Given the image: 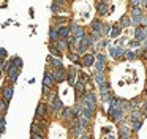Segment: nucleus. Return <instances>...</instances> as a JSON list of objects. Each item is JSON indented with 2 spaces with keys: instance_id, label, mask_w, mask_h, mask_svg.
<instances>
[{
  "instance_id": "c03bdc74",
  "label": "nucleus",
  "mask_w": 147,
  "mask_h": 139,
  "mask_svg": "<svg viewBox=\"0 0 147 139\" xmlns=\"http://www.w3.org/2000/svg\"><path fill=\"white\" fill-rule=\"evenodd\" d=\"M7 70V60H2V71Z\"/></svg>"
},
{
  "instance_id": "37998d69",
  "label": "nucleus",
  "mask_w": 147,
  "mask_h": 139,
  "mask_svg": "<svg viewBox=\"0 0 147 139\" xmlns=\"http://www.w3.org/2000/svg\"><path fill=\"white\" fill-rule=\"evenodd\" d=\"M70 60H73L74 63H78V55L76 54H70Z\"/></svg>"
},
{
  "instance_id": "7ed1b4c3",
  "label": "nucleus",
  "mask_w": 147,
  "mask_h": 139,
  "mask_svg": "<svg viewBox=\"0 0 147 139\" xmlns=\"http://www.w3.org/2000/svg\"><path fill=\"white\" fill-rule=\"evenodd\" d=\"M71 36L76 38V40H82V38L86 36V33H84L82 27H79V25H73V27H71Z\"/></svg>"
},
{
  "instance_id": "6ab92c4d",
  "label": "nucleus",
  "mask_w": 147,
  "mask_h": 139,
  "mask_svg": "<svg viewBox=\"0 0 147 139\" xmlns=\"http://www.w3.org/2000/svg\"><path fill=\"white\" fill-rule=\"evenodd\" d=\"M46 115V104L40 103L38 107H36V117H45Z\"/></svg>"
},
{
  "instance_id": "a211bd4d",
  "label": "nucleus",
  "mask_w": 147,
  "mask_h": 139,
  "mask_svg": "<svg viewBox=\"0 0 147 139\" xmlns=\"http://www.w3.org/2000/svg\"><path fill=\"white\" fill-rule=\"evenodd\" d=\"M95 82L101 87L103 84H106V78H105V74L103 73H95Z\"/></svg>"
},
{
  "instance_id": "4be33fe9",
  "label": "nucleus",
  "mask_w": 147,
  "mask_h": 139,
  "mask_svg": "<svg viewBox=\"0 0 147 139\" xmlns=\"http://www.w3.org/2000/svg\"><path fill=\"white\" fill-rule=\"evenodd\" d=\"M73 117H74V111L71 109V107H65L63 109V119L70 120V119H73Z\"/></svg>"
},
{
  "instance_id": "ea45409f",
  "label": "nucleus",
  "mask_w": 147,
  "mask_h": 139,
  "mask_svg": "<svg viewBox=\"0 0 147 139\" xmlns=\"http://www.w3.org/2000/svg\"><path fill=\"white\" fill-rule=\"evenodd\" d=\"M79 76H81V82H84V84H86V82H87V78H89V76H87L86 73H81Z\"/></svg>"
},
{
  "instance_id": "412c9836",
  "label": "nucleus",
  "mask_w": 147,
  "mask_h": 139,
  "mask_svg": "<svg viewBox=\"0 0 147 139\" xmlns=\"http://www.w3.org/2000/svg\"><path fill=\"white\" fill-rule=\"evenodd\" d=\"M48 62H52L57 70H63V63H62L60 59H52V57H48Z\"/></svg>"
},
{
  "instance_id": "2f4dec72",
  "label": "nucleus",
  "mask_w": 147,
  "mask_h": 139,
  "mask_svg": "<svg viewBox=\"0 0 147 139\" xmlns=\"http://www.w3.org/2000/svg\"><path fill=\"white\" fill-rule=\"evenodd\" d=\"M98 38H100V33L92 32V33H90V43H95V41H98Z\"/></svg>"
},
{
  "instance_id": "49530a36",
  "label": "nucleus",
  "mask_w": 147,
  "mask_h": 139,
  "mask_svg": "<svg viewBox=\"0 0 147 139\" xmlns=\"http://www.w3.org/2000/svg\"><path fill=\"white\" fill-rule=\"evenodd\" d=\"M144 114H146V115H147V103L144 104Z\"/></svg>"
},
{
  "instance_id": "f03ea898",
  "label": "nucleus",
  "mask_w": 147,
  "mask_h": 139,
  "mask_svg": "<svg viewBox=\"0 0 147 139\" xmlns=\"http://www.w3.org/2000/svg\"><path fill=\"white\" fill-rule=\"evenodd\" d=\"M100 92H101L103 103H111V95H109V84H108V82L100 87Z\"/></svg>"
},
{
  "instance_id": "9b49d317",
  "label": "nucleus",
  "mask_w": 147,
  "mask_h": 139,
  "mask_svg": "<svg viewBox=\"0 0 147 139\" xmlns=\"http://www.w3.org/2000/svg\"><path fill=\"white\" fill-rule=\"evenodd\" d=\"M96 9H98V13L101 16H106V13L109 11V5L106 2H98L96 3Z\"/></svg>"
},
{
  "instance_id": "7c9ffc66",
  "label": "nucleus",
  "mask_w": 147,
  "mask_h": 139,
  "mask_svg": "<svg viewBox=\"0 0 147 139\" xmlns=\"http://www.w3.org/2000/svg\"><path fill=\"white\" fill-rule=\"evenodd\" d=\"M49 51L52 52V55H55V57H60V49H57L55 46H51V47H49Z\"/></svg>"
},
{
  "instance_id": "20e7f679",
  "label": "nucleus",
  "mask_w": 147,
  "mask_h": 139,
  "mask_svg": "<svg viewBox=\"0 0 147 139\" xmlns=\"http://www.w3.org/2000/svg\"><path fill=\"white\" fill-rule=\"evenodd\" d=\"M147 38V27H138L134 30V40L138 41H142Z\"/></svg>"
},
{
  "instance_id": "c85d7f7f",
  "label": "nucleus",
  "mask_w": 147,
  "mask_h": 139,
  "mask_svg": "<svg viewBox=\"0 0 147 139\" xmlns=\"http://www.w3.org/2000/svg\"><path fill=\"white\" fill-rule=\"evenodd\" d=\"M120 33V27L119 25H112V30H111V36H117Z\"/></svg>"
},
{
  "instance_id": "f704fd0d",
  "label": "nucleus",
  "mask_w": 147,
  "mask_h": 139,
  "mask_svg": "<svg viewBox=\"0 0 147 139\" xmlns=\"http://www.w3.org/2000/svg\"><path fill=\"white\" fill-rule=\"evenodd\" d=\"M5 126H7V123H5V115L0 117V128H2V133H5Z\"/></svg>"
},
{
  "instance_id": "ddd939ff",
  "label": "nucleus",
  "mask_w": 147,
  "mask_h": 139,
  "mask_svg": "<svg viewBox=\"0 0 147 139\" xmlns=\"http://www.w3.org/2000/svg\"><path fill=\"white\" fill-rule=\"evenodd\" d=\"M103 30V24L100 19H95V21L92 22V32H95V33H101Z\"/></svg>"
},
{
  "instance_id": "dca6fc26",
  "label": "nucleus",
  "mask_w": 147,
  "mask_h": 139,
  "mask_svg": "<svg viewBox=\"0 0 147 139\" xmlns=\"http://www.w3.org/2000/svg\"><path fill=\"white\" fill-rule=\"evenodd\" d=\"M43 85H45V87H51V85H52V76H51V73H49V71L45 73V78H43Z\"/></svg>"
},
{
  "instance_id": "a19ab883",
  "label": "nucleus",
  "mask_w": 147,
  "mask_h": 139,
  "mask_svg": "<svg viewBox=\"0 0 147 139\" xmlns=\"http://www.w3.org/2000/svg\"><path fill=\"white\" fill-rule=\"evenodd\" d=\"M109 30H111V27H109L108 24H103V30H101V33H108Z\"/></svg>"
},
{
  "instance_id": "58836bf2",
  "label": "nucleus",
  "mask_w": 147,
  "mask_h": 139,
  "mask_svg": "<svg viewBox=\"0 0 147 139\" xmlns=\"http://www.w3.org/2000/svg\"><path fill=\"white\" fill-rule=\"evenodd\" d=\"M0 55H2V60L7 59V49H5V47H2V49H0Z\"/></svg>"
},
{
  "instance_id": "79ce46f5",
  "label": "nucleus",
  "mask_w": 147,
  "mask_h": 139,
  "mask_svg": "<svg viewBox=\"0 0 147 139\" xmlns=\"http://www.w3.org/2000/svg\"><path fill=\"white\" fill-rule=\"evenodd\" d=\"M139 43H141V41L133 40V41H130V46H131V47H138V46H139Z\"/></svg>"
},
{
  "instance_id": "39448f33",
  "label": "nucleus",
  "mask_w": 147,
  "mask_h": 139,
  "mask_svg": "<svg viewBox=\"0 0 147 139\" xmlns=\"http://www.w3.org/2000/svg\"><path fill=\"white\" fill-rule=\"evenodd\" d=\"M105 62H106V57L103 54H98L96 55V73H103L105 71Z\"/></svg>"
},
{
  "instance_id": "393cba45",
  "label": "nucleus",
  "mask_w": 147,
  "mask_h": 139,
  "mask_svg": "<svg viewBox=\"0 0 147 139\" xmlns=\"http://www.w3.org/2000/svg\"><path fill=\"white\" fill-rule=\"evenodd\" d=\"M120 138H130V130H128V126H122L120 128Z\"/></svg>"
},
{
  "instance_id": "e433bc0d",
  "label": "nucleus",
  "mask_w": 147,
  "mask_h": 139,
  "mask_svg": "<svg viewBox=\"0 0 147 139\" xmlns=\"http://www.w3.org/2000/svg\"><path fill=\"white\" fill-rule=\"evenodd\" d=\"M127 59H130V60L136 59V52H133V51H127Z\"/></svg>"
},
{
  "instance_id": "9d476101",
  "label": "nucleus",
  "mask_w": 147,
  "mask_h": 139,
  "mask_svg": "<svg viewBox=\"0 0 147 139\" xmlns=\"http://www.w3.org/2000/svg\"><path fill=\"white\" fill-rule=\"evenodd\" d=\"M65 78H68V76L65 74L63 70H55V71L52 73V79H54V81H57V82H62Z\"/></svg>"
},
{
  "instance_id": "473e14b6",
  "label": "nucleus",
  "mask_w": 147,
  "mask_h": 139,
  "mask_svg": "<svg viewBox=\"0 0 147 139\" xmlns=\"http://www.w3.org/2000/svg\"><path fill=\"white\" fill-rule=\"evenodd\" d=\"M131 120H133V122H138V120H141L139 119V112H138V111H133V112H131V117H130Z\"/></svg>"
},
{
  "instance_id": "f8f14e48",
  "label": "nucleus",
  "mask_w": 147,
  "mask_h": 139,
  "mask_svg": "<svg viewBox=\"0 0 147 139\" xmlns=\"http://www.w3.org/2000/svg\"><path fill=\"white\" fill-rule=\"evenodd\" d=\"M82 63H84V66H92V65H95V57H93L92 54H86V55L82 57Z\"/></svg>"
},
{
  "instance_id": "f257e3e1",
  "label": "nucleus",
  "mask_w": 147,
  "mask_h": 139,
  "mask_svg": "<svg viewBox=\"0 0 147 139\" xmlns=\"http://www.w3.org/2000/svg\"><path fill=\"white\" fill-rule=\"evenodd\" d=\"M108 114L114 122H119V120L123 117V104L119 98H112L111 103H109V109H108Z\"/></svg>"
},
{
  "instance_id": "cd10ccee",
  "label": "nucleus",
  "mask_w": 147,
  "mask_h": 139,
  "mask_svg": "<svg viewBox=\"0 0 147 139\" xmlns=\"http://www.w3.org/2000/svg\"><path fill=\"white\" fill-rule=\"evenodd\" d=\"M79 125L82 126V128H87V126H89V119H86V117H79Z\"/></svg>"
},
{
  "instance_id": "72a5a7b5",
  "label": "nucleus",
  "mask_w": 147,
  "mask_h": 139,
  "mask_svg": "<svg viewBox=\"0 0 147 139\" xmlns=\"http://www.w3.org/2000/svg\"><path fill=\"white\" fill-rule=\"evenodd\" d=\"M57 46H59V49H60V51L67 49V43H65L63 40H59V41H57Z\"/></svg>"
},
{
  "instance_id": "4c0bfd02",
  "label": "nucleus",
  "mask_w": 147,
  "mask_h": 139,
  "mask_svg": "<svg viewBox=\"0 0 147 139\" xmlns=\"http://www.w3.org/2000/svg\"><path fill=\"white\" fill-rule=\"evenodd\" d=\"M141 125H142V120H138V122H133V128H134V131H138V130L141 128Z\"/></svg>"
},
{
  "instance_id": "5701e85b",
  "label": "nucleus",
  "mask_w": 147,
  "mask_h": 139,
  "mask_svg": "<svg viewBox=\"0 0 147 139\" xmlns=\"http://www.w3.org/2000/svg\"><path fill=\"white\" fill-rule=\"evenodd\" d=\"M76 71H74V68H71L70 74H68V82H70V85H76Z\"/></svg>"
},
{
  "instance_id": "0eeeda50",
  "label": "nucleus",
  "mask_w": 147,
  "mask_h": 139,
  "mask_svg": "<svg viewBox=\"0 0 147 139\" xmlns=\"http://www.w3.org/2000/svg\"><path fill=\"white\" fill-rule=\"evenodd\" d=\"M131 22L136 24V25L142 22V18H141V9L139 8H133V13H131Z\"/></svg>"
},
{
  "instance_id": "bb28decb",
  "label": "nucleus",
  "mask_w": 147,
  "mask_h": 139,
  "mask_svg": "<svg viewBox=\"0 0 147 139\" xmlns=\"http://www.w3.org/2000/svg\"><path fill=\"white\" fill-rule=\"evenodd\" d=\"M120 25H122V27H130V25H131V19L127 18V16H125V18H122L120 19Z\"/></svg>"
},
{
  "instance_id": "c9c22d12",
  "label": "nucleus",
  "mask_w": 147,
  "mask_h": 139,
  "mask_svg": "<svg viewBox=\"0 0 147 139\" xmlns=\"http://www.w3.org/2000/svg\"><path fill=\"white\" fill-rule=\"evenodd\" d=\"M2 115H5V111H7V106H8V103H7V100H2Z\"/></svg>"
},
{
  "instance_id": "de8ad7c7",
  "label": "nucleus",
  "mask_w": 147,
  "mask_h": 139,
  "mask_svg": "<svg viewBox=\"0 0 147 139\" xmlns=\"http://www.w3.org/2000/svg\"><path fill=\"white\" fill-rule=\"evenodd\" d=\"M81 139H92V138H90V136H82Z\"/></svg>"
},
{
  "instance_id": "aec40b11",
  "label": "nucleus",
  "mask_w": 147,
  "mask_h": 139,
  "mask_svg": "<svg viewBox=\"0 0 147 139\" xmlns=\"http://www.w3.org/2000/svg\"><path fill=\"white\" fill-rule=\"evenodd\" d=\"M10 65L14 66V68H18V70H21V66H22V60H21L19 57H13V59L10 60Z\"/></svg>"
},
{
  "instance_id": "1a4fd4ad",
  "label": "nucleus",
  "mask_w": 147,
  "mask_h": 139,
  "mask_svg": "<svg viewBox=\"0 0 147 139\" xmlns=\"http://www.w3.org/2000/svg\"><path fill=\"white\" fill-rule=\"evenodd\" d=\"M19 71H21V70L14 68V66H11V65L8 66V78H10L11 82H16L18 76H19Z\"/></svg>"
},
{
  "instance_id": "a18cd8bd",
  "label": "nucleus",
  "mask_w": 147,
  "mask_h": 139,
  "mask_svg": "<svg viewBox=\"0 0 147 139\" xmlns=\"http://www.w3.org/2000/svg\"><path fill=\"white\" fill-rule=\"evenodd\" d=\"M32 139H45L41 134H32Z\"/></svg>"
},
{
  "instance_id": "f3484780",
  "label": "nucleus",
  "mask_w": 147,
  "mask_h": 139,
  "mask_svg": "<svg viewBox=\"0 0 147 139\" xmlns=\"http://www.w3.org/2000/svg\"><path fill=\"white\" fill-rule=\"evenodd\" d=\"M49 38H51L52 41H55L57 43L59 40H60V35H59V32H57V28H54V27H51V30H49Z\"/></svg>"
},
{
  "instance_id": "423d86ee",
  "label": "nucleus",
  "mask_w": 147,
  "mask_h": 139,
  "mask_svg": "<svg viewBox=\"0 0 147 139\" xmlns=\"http://www.w3.org/2000/svg\"><path fill=\"white\" fill-rule=\"evenodd\" d=\"M109 54H111V57H114V59H120V57L125 55V49L123 47H111V49H109Z\"/></svg>"
},
{
  "instance_id": "a878e982",
  "label": "nucleus",
  "mask_w": 147,
  "mask_h": 139,
  "mask_svg": "<svg viewBox=\"0 0 147 139\" xmlns=\"http://www.w3.org/2000/svg\"><path fill=\"white\" fill-rule=\"evenodd\" d=\"M74 87H76V93H78V96H82V88H84V82H78L76 85H74Z\"/></svg>"
},
{
  "instance_id": "09e8293b",
  "label": "nucleus",
  "mask_w": 147,
  "mask_h": 139,
  "mask_svg": "<svg viewBox=\"0 0 147 139\" xmlns=\"http://www.w3.org/2000/svg\"><path fill=\"white\" fill-rule=\"evenodd\" d=\"M120 139H128V138H120Z\"/></svg>"
},
{
  "instance_id": "6e6552de",
  "label": "nucleus",
  "mask_w": 147,
  "mask_h": 139,
  "mask_svg": "<svg viewBox=\"0 0 147 139\" xmlns=\"http://www.w3.org/2000/svg\"><path fill=\"white\" fill-rule=\"evenodd\" d=\"M89 44H90V38L89 36H84L82 40H79V46H78V52H81V54H84V51L89 47Z\"/></svg>"
},
{
  "instance_id": "2eb2a0df",
  "label": "nucleus",
  "mask_w": 147,
  "mask_h": 139,
  "mask_svg": "<svg viewBox=\"0 0 147 139\" xmlns=\"http://www.w3.org/2000/svg\"><path fill=\"white\" fill-rule=\"evenodd\" d=\"M57 32H59V35H60L62 38L70 36V28L65 27V25H60V27H57Z\"/></svg>"
},
{
  "instance_id": "4468645a",
  "label": "nucleus",
  "mask_w": 147,
  "mask_h": 139,
  "mask_svg": "<svg viewBox=\"0 0 147 139\" xmlns=\"http://www.w3.org/2000/svg\"><path fill=\"white\" fill-rule=\"evenodd\" d=\"M2 95H3V100H7V101H10V98H11V95H13V87H3V90H2Z\"/></svg>"
},
{
  "instance_id": "b1692460",
  "label": "nucleus",
  "mask_w": 147,
  "mask_h": 139,
  "mask_svg": "<svg viewBox=\"0 0 147 139\" xmlns=\"http://www.w3.org/2000/svg\"><path fill=\"white\" fill-rule=\"evenodd\" d=\"M62 106H63V104H62V101L59 100V98H55L54 103H52V109H54V112H57L59 109H62Z\"/></svg>"
},
{
  "instance_id": "c756f323",
  "label": "nucleus",
  "mask_w": 147,
  "mask_h": 139,
  "mask_svg": "<svg viewBox=\"0 0 147 139\" xmlns=\"http://www.w3.org/2000/svg\"><path fill=\"white\" fill-rule=\"evenodd\" d=\"M32 134H40V131H41V128H40L38 125H36V123H32Z\"/></svg>"
}]
</instances>
